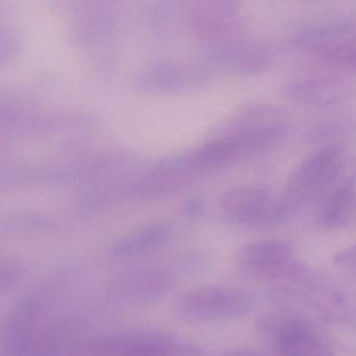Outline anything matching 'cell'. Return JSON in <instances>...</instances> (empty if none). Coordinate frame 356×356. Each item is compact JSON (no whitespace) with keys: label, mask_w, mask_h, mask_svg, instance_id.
<instances>
[{"label":"cell","mask_w":356,"mask_h":356,"mask_svg":"<svg viewBox=\"0 0 356 356\" xmlns=\"http://www.w3.org/2000/svg\"><path fill=\"white\" fill-rule=\"evenodd\" d=\"M222 209L241 225L264 227L279 224L278 201L272 191L261 185H243L225 193Z\"/></svg>","instance_id":"obj_6"},{"label":"cell","mask_w":356,"mask_h":356,"mask_svg":"<svg viewBox=\"0 0 356 356\" xmlns=\"http://www.w3.org/2000/svg\"><path fill=\"white\" fill-rule=\"evenodd\" d=\"M22 276V268L15 260L1 262L0 268V291L1 295L10 293L18 284Z\"/></svg>","instance_id":"obj_12"},{"label":"cell","mask_w":356,"mask_h":356,"mask_svg":"<svg viewBox=\"0 0 356 356\" xmlns=\"http://www.w3.org/2000/svg\"><path fill=\"white\" fill-rule=\"evenodd\" d=\"M172 234L168 225H154L116 241L110 248V256L116 259L136 257L163 245Z\"/></svg>","instance_id":"obj_10"},{"label":"cell","mask_w":356,"mask_h":356,"mask_svg":"<svg viewBox=\"0 0 356 356\" xmlns=\"http://www.w3.org/2000/svg\"><path fill=\"white\" fill-rule=\"evenodd\" d=\"M356 185V159L337 147L312 153L289 177L278 201L279 222L297 213L307 202L318 201L337 189Z\"/></svg>","instance_id":"obj_1"},{"label":"cell","mask_w":356,"mask_h":356,"mask_svg":"<svg viewBox=\"0 0 356 356\" xmlns=\"http://www.w3.org/2000/svg\"><path fill=\"white\" fill-rule=\"evenodd\" d=\"M275 341L283 356H333L312 330L298 323L281 325Z\"/></svg>","instance_id":"obj_9"},{"label":"cell","mask_w":356,"mask_h":356,"mask_svg":"<svg viewBox=\"0 0 356 356\" xmlns=\"http://www.w3.org/2000/svg\"><path fill=\"white\" fill-rule=\"evenodd\" d=\"M180 343L157 331H131L79 341L67 356H174Z\"/></svg>","instance_id":"obj_4"},{"label":"cell","mask_w":356,"mask_h":356,"mask_svg":"<svg viewBox=\"0 0 356 356\" xmlns=\"http://www.w3.org/2000/svg\"><path fill=\"white\" fill-rule=\"evenodd\" d=\"M341 259H353V258H356V245L348 250L343 255H341Z\"/></svg>","instance_id":"obj_15"},{"label":"cell","mask_w":356,"mask_h":356,"mask_svg":"<svg viewBox=\"0 0 356 356\" xmlns=\"http://www.w3.org/2000/svg\"><path fill=\"white\" fill-rule=\"evenodd\" d=\"M252 298L239 289L220 285L189 289L175 304L177 314L189 322H220L249 314Z\"/></svg>","instance_id":"obj_2"},{"label":"cell","mask_w":356,"mask_h":356,"mask_svg":"<svg viewBox=\"0 0 356 356\" xmlns=\"http://www.w3.org/2000/svg\"><path fill=\"white\" fill-rule=\"evenodd\" d=\"M170 268L143 266L115 275L108 286L112 299L127 304H145L165 297L176 283Z\"/></svg>","instance_id":"obj_5"},{"label":"cell","mask_w":356,"mask_h":356,"mask_svg":"<svg viewBox=\"0 0 356 356\" xmlns=\"http://www.w3.org/2000/svg\"><path fill=\"white\" fill-rule=\"evenodd\" d=\"M235 264L249 276L276 280L291 272L293 253L279 241H260L241 248L235 255Z\"/></svg>","instance_id":"obj_7"},{"label":"cell","mask_w":356,"mask_h":356,"mask_svg":"<svg viewBox=\"0 0 356 356\" xmlns=\"http://www.w3.org/2000/svg\"><path fill=\"white\" fill-rule=\"evenodd\" d=\"M282 93L287 99L305 105L332 106L348 99L350 85L337 76H314L289 83Z\"/></svg>","instance_id":"obj_8"},{"label":"cell","mask_w":356,"mask_h":356,"mask_svg":"<svg viewBox=\"0 0 356 356\" xmlns=\"http://www.w3.org/2000/svg\"><path fill=\"white\" fill-rule=\"evenodd\" d=\"M222 356H266L262 354L256 353V352L251 351H236L231 352V353L225 354Z\"/></svg>","instance_id":"obj_14"},{"label":"cell","mask_w":356,"mask_h":356,"mask_svg":"<svg viewBox=\"0 0 356 356\" xmlns=\"http://www.w3.org/2000/svg\"><path fill=\"white\" fill-rule=\"evenodd\" d=\"M355 209V186L337 189L318 200L316 222L324 229L341 228L351 220Z\"/></svg>","instance_id":"obj_11"},{"label":"cell","mask_w":356,"mask_h":356,"mask_svg":"<svg viewBox=\"0 0 356 356\" xmlns=\"http://www.w3.org/2000/svg\"><path fill=\"white\" fill-rule=\"evenodd\" d=\"M291 130V118L286 110L279 106L257 104L241 114L231 137L239 143L245 156H256L276 149Z\"/></svg>","instance_id":"obj_3"},{"label":"cell","mask_w":356,"mask_h":356,"mask_svg":"<svg viewBox=\"0 0 356 356\" xmlns=\"http://www.w3.org/2000/svg\"><path fill=\"white\" fill-rule=\"evenodd\" d=\"M345 63L348 67L356 72V49H352L345 57Z\"/></svg>","instance_id":"obj_13"}]
</instances>
